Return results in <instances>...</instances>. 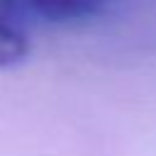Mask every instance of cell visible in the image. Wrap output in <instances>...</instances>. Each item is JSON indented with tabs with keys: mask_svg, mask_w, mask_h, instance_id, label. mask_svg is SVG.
<instances>
[{
	"mask_svg": "<svg viewBox=\"0 0 156 156\" xmlns=\"http://www.w3.org/2000/svg\"><path fill=\"white\" fill-rule=\"evenodd\" d=\"M115 0H22L29 17H39L46 22H80L105 15Z\"/></svg>",
	"mask_w": 156,
	"mask_h": 156,
	"instance_id": "2",
	"label": "cell"
},
{
	"mask_svg": "<svg viewBox=\"0 0 156 156\" xmlns=\"http://www.w3.org/2000/svg\"><path fill=\"white\" fill-rule=\"evenodd\" d=\"M29 15L22 0H0V68L15 66L29 54L27 24Z\"/></svg>",
	"mask_w": 156,
	"mask_h": 156,
	"instance_id": "1",
	"label": "cell"
}]
</instances>
